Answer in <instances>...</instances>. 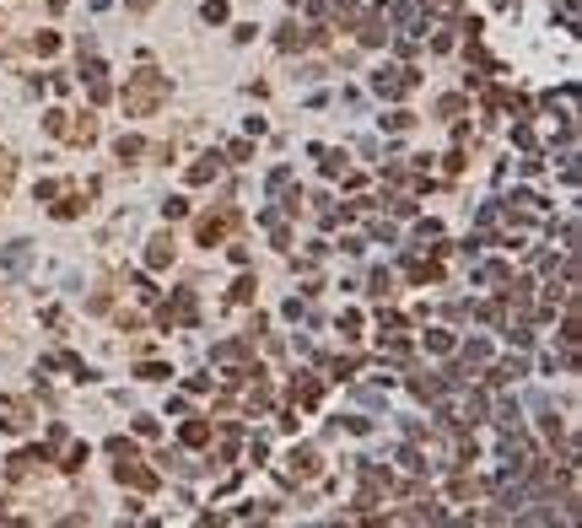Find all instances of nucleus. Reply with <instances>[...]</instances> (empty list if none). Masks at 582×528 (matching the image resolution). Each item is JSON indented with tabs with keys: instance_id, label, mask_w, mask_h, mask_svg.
Listing matches in <instances>:
<instances>
[{
	"instance_id": "nucleus-20",
	"label": "nucleus",
	"mask_w": 582,
	"mask_h": 528,
	"mask_svg": "<svg viewBox=\"0 0 582 528\" xmlns=\"http://www.w3.org/2000/svg\"><path fill=\"white\" fill-rule=\"evenodd\" d=\"M86 464V442H65V464L60 469H81Z\"/></svg>"
},
{
	"instance_id": "nucleus-10",
	"label": "nucleus",
	"mask_w": 582,
	"mask_h": 528,
	"mask_svg": "<svg viewBox=\"0 0 582 528\" xmlns=\"http://www.w3.org/2000/svg\"><path fill=\"white\" fill-rule=\"evenodd\" d=\"M146 264H151V270L173 264V238H151V243H146Z\"/></svg>"
},
{
	"instance_id": "nucleus-4",
	"label": "nucleus",
	"mask_w": 582,
	"mask_h": 528,
	"mask_svg": "<svg viewBox=\"0 0 582 528\" xmlns=\"http://www.w3.org/2000/svg\"><path fill=\"white\" fill-rule=\"evenodd\" d=\"M356 38H362V43H367V49H378V43H383V38H388V17H383L378 6H367V17H362V22H356Z\"/></svg>"
},
{
	"instance_id": "nucleus-5",
	"label": "nucleus",
	"mask_w": 582,
	"mask_h": 528,
	"mask_svg": "<svg viewBox=\"0 0 582 528\" xmlns=\"http://www.w3.org/2000/svg\"><path fill=\"white\" fill-rule=\"evenodd\" d=\"M119 486H130V490H157V474H151V469H141L135 458H119Z\"/></svg>"
},
{
	"instance_id": "nucleus-31",
	"label": "nucleus",
	"mask_w": 582,
	"mask_h": 528,
	"mask_svg": "<svg viewBox=\"0 0 582 528\" xmlns=\"http://www.w3.org/2000/svg\"><path fill=\"white\" fill-rule=\"evenodd\" d=\"M378 324L388 329V334H399V329H404V318H399V313H378Z\"/></svg>"
},
{
	"instance_id": "nucleus-14",
	"label": "nucleus",
	"mask_w": 582,
	"mask_h": 528,
	"mask_svg": "<svg viewBox=\"0 0 582 528\" xmlns=\"http://www.w3.org/2000/svg\"><path fill=\"white\" fill-rule=\"evenodd\" d=\"M523 372H528V362H523V356H507V362L491 372V383H512V378H523Z\"/></svg>"
},
{
	"instance_id": "nucleus-6",
	"label": "nucleus",
	"mask_w": 582,
	"mask_h": 528,
	"mask_svg": "<svg viewBox=\"0 0 582 528\" xmlns=\"http://www.w3.org/2000/svg\"><path fill=\"white\" fill-rule=\"evenodd\" d=\"M43 464H49V453H43V447H27V453H17V458H11V480H33Z\"/></svg>"
},
{
	"instance_id": "nucleus-16",
	"label": "nucleus",
	"mask_w": 582,
	"mask_h": 528,
	"mask_svg": "<svg viewBox=\"0 0 582 528\" xmlns=\"http://www.w3.org/2000/svg\"><path fill=\"white\" fill-rule=\"evenodd\" d=\"M216 173H221V157H205V162H194V167H189V183H210Z\"/></svg>"
},
{
	"instance_id": "nucleus-25",
	"label": "nucleus",
	"mask_w": 582,
	"mask_h": 528,
	"mask_svg": "<svg viewBox=\"0 0 582 528\" xmlns=\"http://www.w3.org/2000/svg\"><path fill=\"white\" fill-rule=\"evenodd\" d=\"M141 378H146V383H162V378H173V372H167L162 362H141Z\"/></svg>"
},
{
	"instance_id": "nucleus-33",
	"label": "nucleus",
	"mask_w": 582,
	"mask_h": 528,
	"mask_svg": "<svg viewBox=\"0 0 582 528\" xmlns=\"http://www.w3.org/2000/svg\"><path fill=\"white\" fill-rule=\"evenodd\" d=\"M49 6H54V11H60V6H70V0H49Z\"/></svg>"
},
{
	"instance_id": "nucleus-17",
	"label": "nucleus",
	"mask_w": 582,
	"mask_h": 528,
	"mask_svg": "<svg viewBox=\"0 0 582 528\" xmlns=\"http://www.w3.org/2000/svg\"><path fill=\"white\" fill-rule=\"evenodd\" d=\"M114 151H119V162H124V157H141L146 141H141V135H119V141H114Z\"/></svg>"
},
{
	"instance_id": "nucleus-8",
	"label": "nucleus",
	"mask_w": 582,
	"mask_h": 528,
	"mask_svg": "<svg viewBox=\"0 0 582 528\" xmlns=\"http://www.w3.org/2000/svg\"><path fill=\"white\" fill-rule=\"evenodd\" d=\"M232 222H238V216H232V210H227V216H205V222L194 226V232H200V243L210 248V243H221V238H227V232H232Z\"/></svg>"
},
{
	"instance_id": "nucleus-19",
	"label": "nucleus",
	"mask_w": 582,
	"mask_h": 528,
	"mask_svg": "<svg viewBox=\"0 0 582 528\" xmlns=\"http://www.w3.org/2000/svg\"><path fill=\"white\" fill-rule=\"evenodd\" d=\"M0 264H6V270H22V264H27V243H11L0 254Z\"/></svg>"
},
{
	"instance_id": "nucleus-3",
	"label": "nucleus",
	"mask_w": 582,
	"mask_h": 528,
	"mask_svg": "<svg viewBox=\"0 0 582 528\" xmlns=\"http://www.w3.org/2000/svg\"><path fill=\"white\" fill-rule=\"evenodd\" d=\"M394 27H399V38H421L426 33V6H415V0H404V6H394Z\"/></svg>"
},
{
	"instance_id": "nucleus-29",
	"label": "nucleus",
	"mask_w": 582,
	"mask_h": 528,
	"mask_svg": "<svg viewBox=\"0 0 582 528\" xmlns=\"http://www.w3.org/2000/svg\"><path fill=\"white\" fill-rule=\"evenodd\" d=\"M399 464L410 469V474H415V469H426V464H421V453H415V447H399Z\"/></svg>"
},
{
	"instance_id": "nucleus-24",
	"label": "nucleus",
	"mask_w": 582,
	"mask_h": 528,
	"mask_svg": "<svg viewBox=\"0 0 582 528\" xmlns=\"http://www.w3.org/2000/svg\"><path fill=\"white\" fill-rule=\"evenodd\" d=\"M200 17H205V22H227V0H205Z\"/></svg>"
},
{
	"instance_id": "nucleus-9",
	"label": "nucleus",
	"mask_w": 582,
	"mask_h": 528,
	"mask_svg": "<svg viewBox=\"0 0 582 528\" xmlns=\"http://www.w3.org/2000/svg\"><path fill=\"white\" fill-rule=\"evenodd\" d=\"M243 356H248V340H221V345L210 350V362H216V366H238Z\"/></svg>"
},
{
	"instance_id": "nucleus-23",
	"label": "nucleus",
	"mask_w": 582,
	"mask_h": 528,
	"mask_svg": "<svg viewBox=\"0 0 582 528\" xmlns=\"http://www.w3.org/2000/svg\"><path fill=\"white\" fill-rule=\"evenodd\" d=\"M496 426H507V431H518V405H512V399H507V405L496 410Z\"/></svg>"
},
{
	"instance_id": "nucleus-11",
	"label": "nucleus",
	"mask_w": 582,
	"mask_h": 528,
	"mask_svg": "<svg viewBox=\"0 0 582 528\" xmlns=\"http://www.w3.org/2000/svg\"><path fill=\"white\" fill-rule=\"evenodd\" d=\"M415 399H426V405H442V394H447V383H442V378H415Z\"/></svg>"
},
{
	"instance_id": "nucleus-21",
	"label": "nucleus",
	"mask_w": 582,
	"mask_h": 528,
	"mask_svg": "<svg viewBox=\"0 0 582 528\" xmlns=\"http://www.w3.org/2000/svg\"><path fill=\"white\" fill-rule=\"evenodd\" d=\"M426 350H437V356H447V350H453V334H442V329H431V334H426Z\"/></svg>"
},
{
	"instance_id": "nucleus-12",
	"label": "nucleus",
	"mask_w": 582,
	"mask_h": 528,
	"mask_svg": "<svg viewBox=\"0 0 582 528\" xmlns=\"http://www.w3.org/2000/svg\"><path fill=\"white\" fill-rule=\"evenodd\" d=\"M319 394H323V383L307 378V372H302V383H291V399H297V405H319Z\"/></svg>"
},
{
	"instance_id": "nucleus-18",
	"label": "nucleus",
	"mask_w": 582,
	"mask_h": 528,
	"mask_svg": "<svg viewBox=\"0 0 582 528\" xmlns=\"http://www.w3.org/2000/svg\"><path fill=\"white\" fill-rule=\"evenodd\" d=\"M183 442H189V447H205V442H210V426H205V421H189V426H183Z\"/></svg>"
},
{
	"instance_id": "nucleus-22",
	"label": "nucleus",
	"mask_w": 582,
	"mask_h": 528,
	"mask_svg": "<svg viewBox=\"0 0 582 528\" xmlns=\"http://www.w3.org/2000/svg\"><path fill=\"white\" fill-rule=\"evenodd\" d=\"M485 356H491V345H485V340H469V345H464V362H469V366H480Z\"/></svg>"
},
{
	"instance_id": "nucleus-1",
	"label": "nucleus",
	"mask_w": 582,
	"mask_h": 528,
	"mask_svg": "<svg viewBox=\"0 0 582 528\" xmlns=\"http://www.w3.org/2000/svg\"><path fill=\"white\" fill-rule=\"evenodd\" d=\"M162 98H167V76H162V70H135V76L124 81V114H135V119L151 114Z\"/></svg>"
},
{
	"instance_id": "nucleus-28",
	"label": "nucleus",
	"mask_w": 582,
	"mask_h": 528,
	"mask_svg": "<svg viewBox=\"0 0 582 528\" xmlns=\"http://www.w3.org/2000/svg\"><path fill=\"white\" fill-rule=\"evenodd\" d=\"M232 302H254V281H248V275H243V281L232 286Z\"/></svg>"
},
{
	"instance_id": "nucleus-2",
	"label": "nucleus",
	"mask_w": 582,
	"mask_h": 528,
	"mask_svg": "<svg viewBox=\"0 0 582 528\" xmlns=\"http://www.w3.org/2000/svg\"><path fill=\"white\" fill-rule=\"evenodd\" d=\"M372 92H378V98H404V92H415V70H394V65H383L378 76H372Z\"/></svg>"
},
{
	"instance_id": "nucleus-15",
	"label": "nucleus",
	"mask_w": 582,
	"mask_h": 528,
	"mask_svg": "<svg viewBox=\"0 0 582 528\" xmlns=\"http://www.w3.org/2000/svg\"><path fill=\"white\" fill-rule=\"evenodd\" d=\"M291 474H319V453L313 447H297L291 453Z\"/></svg>"
},
{
	"instance_id": "nucleus-13",
	"label": "nucleus",
	"mask_w": 582,
	"mask_h": 528,
	"mask_svg": "<svg viewBox=\"0 0 582 528\" xmlns=\"http://www.w3.org/2000/svg\"><path fill=\"white\" fill-rule=\"evenodd\" d=\"M275 43H281V49H307V43H313V33H307V27H297V22H286Z\"/></svg>"
},
{
	"instance_id": "nucleus-26",
	"label": "nucleus",
	"mask_w": 582,
	"mask_h": 528,
	"mask_svg": "<svg viewBox=\"0 0 582 528\" xmlns=\"http://www.w3.org/2000/svg\"><path fill=\"white\" fill-rule=\"evenodd\" d=\"M108 453H114V458H135V442H130V437H114V442H108Z\"/></svg>"
},
{
	"instance_id": "nucleus-27",
	"label": "nucleus",
	"mask_w": 582,
	"mask_h": 528,
	"mask_svg": "<svg viewBox=\"0 0 582 528\" xmlns=\"http://www.w3.org/2000/svg\"><path fill=\"white\" fill-rule=\"evenodd\" d=\"M383 124H388V130H410V124H415V114H404V108H394V114H388Z\"/></svg>"
},
{
	"instance_id": "nucleus-7",
	"label": "nucleus",
	"mask_w": 582,
	"mask_h": 528,
	"mask_svg": "<svg viewBox=\"0 0 582 528\" xmlns=\"http://www.w3.org/2000/svg\"><path fill=\"white\" fill-rule=\"evenodd\" d=\"M0 426L6 431H27L33 426V410L22 405V399H0Z\"/></svg>"
},
{
	"instance_id": "nucleus-30",
	"label": "nucleus",
	"mask_w": 582,
	"mask_h": 528,
	"mask_svg": "<svg viewBox=\"0 0 582 528\" xmlns=\"http://www.w3.org/2000/svg\"><path fill=\"white\" fill-rule=\"evenodd\" d=\"M415 238H421V243H437L442 226H437V222H421V226H415Z\"/></svg>"
},
{
	"instance_id": "nucleus-32",
	"label": "nucleus",
	"mask_w": 582,
	"mask_h": 528,
	"mask_svg": "<svg viewBox=\"0 0 582 528\" xmlns=\"http://www.w3.org/2000/svg\"><path fill=\"white\" fill-rule=\"evenodd\" d=\"M415 6H437V11H453V0H415Z\"/></svg>"
}]
</instances>
